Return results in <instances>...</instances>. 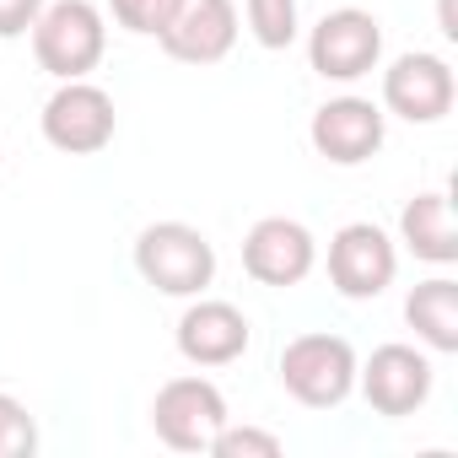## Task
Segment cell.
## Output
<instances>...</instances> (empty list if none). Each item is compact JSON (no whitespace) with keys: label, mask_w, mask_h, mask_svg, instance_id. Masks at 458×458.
<instances>
[{"label":"cell","mask_w":458,"mask_h":458,"mask_svg":"<svg viewBox=\"0 0 458 458\" xmlns=\"http://www.w3.org/2000/svg\"><path fill=\"white\" fill-rule=\"evenodd\" d=\"M458 81L442 55H399L383 71V108L404 124H437L453 114Z\"/></svg>","instance_id":"ba28073f"},{"label":"cell","mask_w":458,"mask_h":458,"mask_svg":"<svg viewBox=\"0 0 458 458\" xmlns=\"http://www.w3.org/2000/svg\"><path fill=\"white\" fill-rule=\"evenodd\" d=\"M157 44L183 65H216L238 44V6L233 0H178Z\"/></svg>","instance_id":"8fae6325"},{"label":"cell","mask_w":458,"mask_h":458,"mask_svg":"<svg viewBox=\"0 0 458 458\" xmlns=\"http://www.w3.org/2000/svg\"><path fill=\"white\" fill-rule=\"evenodd\" d=\"M404 324L415 329V340H420L426 351L453 356V351H458V281H447V276L420 281V286L404 297Z\"/></svg>","instance_id":"9a60e30c"},{"label":"cell","mask_w":458,"mask_h":458,"mask_svg":"<svg viewBox=\"0 0 458 458\" xmlns=\"http://www.w3.org/2000/svg\"><path fill=\"white\" fill-rule=\"evenodd\" d=\"M249 340H254L249 318L233 302H216V297L189 302L178 318V356L194 367H233L249 351Z\"/></svg>","instance_id":"4fadbf2b"},{"label":"cell","mask_w":458,"mask_h":458,"mask_svg":"<svg viewBox=\"0 0 458 458\" xmlns=\"http://www.w3.org/2000/svg\"><path fill=\"white\" fill-rule=\"evenodd\" d=\"M33 33V55L55 81H81L98 71L103 49H108V22L92 0H49L38 12Z\"/></svg>","instance_id":"7a4b0ae2"},{"label":"cell","mask_w":458,"mask_h":458,"mask_svg":"<svg viewBox=\"0 0 458 458\" xmlns=\"http://www.w3.org/2000/svg\"><path fill=\"white\" fill-rule=\"evenodd\" d=\"M38 124H44V140L55 151H65V157H98L114 140L119 114H114V98L81 76V81H60L55 87V98L44 103Z\"/></svg>","instance_id":"5b68a950"},{"label":"cell","mask_w":458,"mask_h":458,"mask_svg":"<svg viewBox=\"0 0 458 458\" xmlns=\"http://www.w3.org/2000/svg\"><path fill=\"white\" fill-rule=\"evenodd\" d=\"M318 265V243L302 221L292 216H265L249 226V238H243V270L259 281V286H302Z\"/></svg>","instance_id":"9c48e42d"},{"label":"cell","mask_w":458,"mask_h":458,"mask_svg":"<svg viewBox=\"0 0 458 458\" xmlns=\"http://www.w3.org/2000/svg\"><path fill=\"white\" fill-rule=\"evenodd\" d=\"M377 60H383V28L361 6H340L318 17V28L308 33V65L324 81H361L377 71Z\"/></svg>","instance_id":"8992f818"},{"label":"cell","mask_w":458,"mask_h":458,"mask_svg":"<svg viewBox=\"0 0 458 458\" xmlns=\"http://www.w3.org/2000/svg\"><path fill=\"white\" fill-rule=\"evenodd\" d=\"M399 238L415 259L426 265H453L458 259V226H453V199L442 189L431 194H415L404 210H399Z\"/></svg>","instance_id":"5bb4252c"},{"label":"cell","mask_w":458,"mask_h":458,"mask_svg":"<svg viewBox=\"0 0 458 458\" xmlns=\"http://www.w3.org/2000/svg\"><path fill=\"white\" fill-rule=\"evenodd\" d=\"M356 367H361V361H356V351H351L345 335L313 329V335H297V340L281 351V388H286L297 404H308V410H335V404L351 399Z\"/></svg>","instance_id":"3957f363"},{"label":"cell","mask_w":458,"mask_h":458,"mask_svg":"<svg viewBox=\"0 0 458 458\" xmlns=\"http://www.w3.org/2000/svg\"><path fill=\"white\" fill-rule=\"evenodd\" d=\"M135 270L162 297H199L216 281V249L189 221H151L135 238Z\"/></svg>","instance_id":"6da1fadb"},{"label":"cell","mask_w":458,"mask_h":458,"mask_svg":"<svg viewBox=\"0 0 458 458\" xmlns=\"http://www.w3.org/2000/svg\"><path fill=\"white\" fill-rule=\"evenodd\" d=\"M249 6V33L265 49H292L297 38V0H243Z\"/></svg>","instance_id":"2e32d148"},{"label":"cell","mask_w":458,"mask_h":458,"mask_svg":"<svg viewBox=\"0 0 458 458\" xmlns=\"http://www.w3.org/2000/svg\"><path fill=\"white\" fill-rule=\"evenodd\" d=\"M394 270H399V254H394V238L372 221H351L329 238V286L351 302H367V297H383L394 286Z\"/></svg>","instance_id":"52a82bcc"},{"label":"cell","mask_w":458,"mask_h":458,"mask_svg":"<svg viewBox=\"0 0 458 458\" xmlns=\"http://www.w3.org/2000/svg\"><path fill=\"white\" fill-rule=\"evenodd\" d=\"M226 420L233 415H226V399L210 377H173L151 399V431L173 453H205Z\"/></svg>","instance_id":"277c9868"},{"label":"cell","mask_w":458,"mask_h":458,"mask_svg":"<svg viewBox=\"0 0 458 458\" xmlns=\"http://www.w3.org/2000/svg\"><path fill=\"white\" fill-rule=\"evenodd\" d=\"M205 453L210 458H281V437L276 431H259V426H233V420H226L210 437Z\"/></svg>","instance_id":"e0dca14e"},{"label":"cell","mask_w":458,"mask_h":458,"mask_svg":"<svg viewBox=\"0 0 458 458\" xmlns=\"http://www.w3.org/2000/svg\"><path fill=\"white\" fill-rule=\"evenodd\" d=\"M383 108L367 103V98H329L318 114H313V151L335 167H356L367 157H377L383 146Z\"/></svg>","instance_id":"7c38bea8"},{"label":"cell","mask_w":458,"mask_h":458,"mask_svg":"<svg viewBox=\"0 0 458 458\" xmlns=\"http://www.w3.org/2000/svg\"><path fill=\"white\" fill-rule=\"evenodd\" d=\"M38 453V420L22 399L0 394V458H33Z\"/></svg>","instance_id":"ac0fdd59"},{"label":"cell","mask_w":458,"mask_h":458,"mask_svg":"<svg viewBox=\"0 0 458 458\" xmlns=\"http://www.w3.org/2000/svg\"><path fill=\"white\" fill-rule=\"evenodd\" d=\"M108 12L124 33H140V38H157L167 28V17L178 12V0H108Z\"/></svg>","instance_id":"d6986e66"},{"label":"cell","mask_w":458,"mask_h":458,"mask_svg":"<svg viewBox=\"0 0 458 458\" xmlns=\"http://www.w3.org/2000/svg\"><path fill=\"white\" fill-rule=\"evenodd\" d=\"M44 12V0H0V38H22Z\"/></svg>","instance_id":"ffe728a7"},{"label":"cell","mask_w":458,"mask_h":458,"mask_svg":"<svg viewBox=\"0 0 458 458\" xmlns=\"http://www.w3.org/2000/svg\"><path fill=\"white\" fill-rule=\"evenodd\" d=\"M356 383L367 394V404L388 420L415 415L431 399V361L415 345H377L367 356V367H356Z\"/></svg>","instance_id":"30bf717a"}]
</instances>
